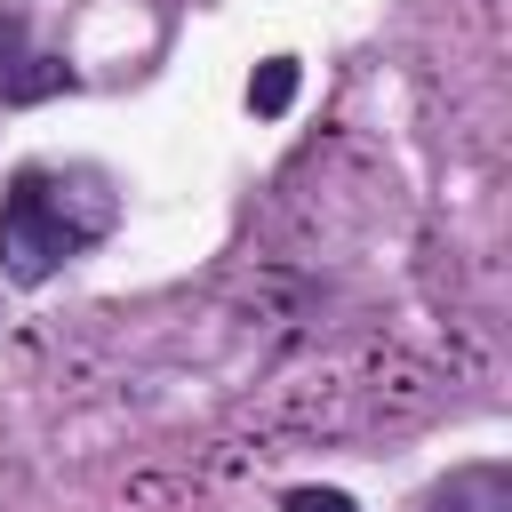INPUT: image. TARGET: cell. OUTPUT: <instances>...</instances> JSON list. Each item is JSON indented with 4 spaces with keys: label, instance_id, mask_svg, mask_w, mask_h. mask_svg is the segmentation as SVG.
<instances>
[{
    "label": "cell",
    "instance_id": "2",
    "mask_svg": "<svg viewBox=\"0 0 512 512\" xmlns=\"http://www.w3.org/2000/svg\"><path fill=\"white\" fill-rule=\"evenodd\" d=\"M56 88H64V64L40 56V48H24V16L0 8V96L32 104V96H56Z\"/></svg>",
    "mask_w": 512,
    "mask_h": 512
},
{
    "label": "cell",
    "instance_id": "4",
    "mask_svg": "<svg viewBox=\"0 0 512 512\" xmlns=\"http://www.w3.org/2000/svg\"><path fill=\"white\" fill-rule=\"evenodd\" d=\"M296 80H304L296 56H264V64L248 72V112H256V120H280V112L296 104Z\"/></svg>",
    "mask_w": 512,
    "mask_h": 512
},
{
    "label": "cell",
    "instance_id": "5",
    "mask_svg": "<svg viewBox=\"0 0 512 512\" xmlns=\"http://www.w3.org/2000/svg\"><path fill=\"white\" fill-rule=\"evenodd\" d=\"M288 512H360V504H352L344 488H296V496H288Z\"/></svg>",
    "mask_w": 512,
    "mask_h": 512
},
{
    "label": "cell",
    "instance_id": "3",
    "mask_svg": "<svg viewBox=\"0 0 512 512\" xmlns=\"http://www.w3.org/2000/svg\"><path fill=\"white\" fill-rule=\"evenodd\" d=\"M424 512H504V464H472L448 488H432Z\"/></svg>",
    "mask_w": 512,
    "mask_h": 512
},
{
    "label": "cell",
    "instance_id": "1",
    "mask_svg": "<svg viewBox=\"0 0 512 512\" xmlns=\"http://www.w3.org/2000/svg\"><path fill=\"white\" fill-rule=\"evenodd\" d=\"M112 216H120V200L96 168H24L0 200V272L16 288H40L72 248L104 240Z\"/></svg>",
    "mask_w": 512,
    "mask_h": 512
}]
</instances>
